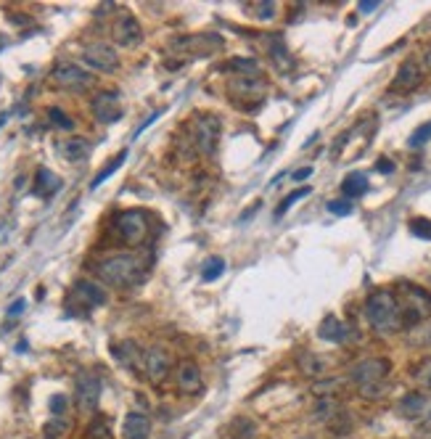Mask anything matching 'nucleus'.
Segmentation results:
<instances>
[{
	"label": "nucleus",
	"mask_w": 431,
	"mask_h": 439,
	"mask_svg": "<svg viewBox=\"0 0 431 439\" xmlns=\"http://www.w3.org/2000/svg\"><path fill=\"white\" fill-rule=\"evenodd\" d=\"M270 58L276 61L278 69H291V56H289V51L283 48V43H280V40H276V43L270 45Z\"/></svg>",
	"instance_id": "28"
},
{
	"label": "nucleus",
	"mask_w": 431,
	"mask_h": 439,
	"mask_svg": "<svg viewBox=\"0 0 431 439\" xmlns=\"http://www.w3.org/2000/svg\"><path fill=\"white\" fill-rule=\"evenodd\" d=\"M254 14H257V19H273L276 17V6L273 3H259V6H254Z\"/></svg>",
	"instance_id": "38"
},
{
	"label": "nucleus",
	"mask_w": 431,
	"mask_h": 439,
	"mask_svg": "<svg viewBox=\"0 0 431 439\" xmlns=\"http://www.w3.org/2000/svg\"><path fill=\"white\" fill-rule=\"evenodd\" d=\"M310 175H312V167H299L294 172V180H307Z\"/></svg>",
	"instance_id": "43"
},
{
	"label": "nucleus",
	"mask_w": 431,
	"mask_h": 439,
	"mask_svg": "<svg viewBox=\"0 0 431 439\" xmlns=\"http://www.w3.org/2000/svg\"><path fill=\"white\" fill-rule=\"evenodd\" d=\"M193 138H196V149L201 153H207V156H212L214 149H217V140H220V119L214 117V114L199 117L196 119Z\"/></svg>",
	"instance_id": "6"
},
{
	"label": "nucleus",
	"mask_w": 431,
	"mask_h": 439,
	"mask_svg": "<svg viewBox=\"0 0 431 439\" xmlns=\"http://www.w3.org/2000/svg\"><path fill=\"white\" fill-rule=\"evenodd\" d=\"M421 67L415 64L413 58L410 61H405L402 67H399V72L395 74V80H392V90H397V93H408V90H415L418 85H421Z\"/></svg>",
	"instance_id": "15"
},
{
	"label": "nucleus",
	"mask_w": 431,
	"mask_h": 439,
	"mask_svg": "<svg viewBox=\"0 0 431 439\" xmlns=\"http://www.w3.org/2000/svg\"><path fill=\"white\" fill-rule=\"evenodd\" d=\"M24 307H27V302H24V299H19V302H14L11 307H8V315H11V318H14V315H21V312H24Z\"/></svg>",
	"instance_id": "41"
},
{
	"label": "nucleus",
	"mask_w": 431,
	"mask_h": 439,
	"mask_svg": "<svg viewBox=\"0 0 431 439\" xmlns=\"http://www.w3.org/2000/svg\"><path fill=\"white\" fill-rule=\"evenodd\" d=\"M170 371H173V355H170L164 347L154 344L151 350L143 352V373H146V378H148L154 387H162V384L167 381Z\"/></svg>",
	"instance_id": "4"
},
{
	"label": "nucleus",
	"mask_w": 431,
	"mask_h": 439,
	"mask_svg": "<svg viewBox=\"0 0 431 439\" xmlns=\"http://www.w3.org/2000/svg\"><path fill=\"white\" fill-rule=\"evenodd\" d=\"M307 193H312L310 188H296V191H294L291 196H286V199H283V202L278 204V209H276V220H280V217H283V215H286V212H289V209H291L294 204H296V202H302V199H305V196H307Z\"/></svg>",
	"instance_id": "27"
},
{
	"label": "nucleus",
	"mask_w": 431,
	"mask_h": 439,
	"mask_svg": "<svg viewBox=\"0 0 431 439\" xmlns=\"http://www.w3.org/2000/svg\"><path fill=\"white\" fill-rule=\"evenodd\" d=\"M410 233L418 238H426L431 241V220L426 217H413L410 220Z\"/></svg>",
	"instance_id": "31"
},
{
	"label": "nucleus",
	"mask_w": 431,
	"mask_h": 439,
	"mask_svg": "<svg viewBox=\"0 0 431 439\" xmlns=\"http://www.w3.org/2000/svg\"><path fill=\"white\" fill-rule=\"evenodd\" d=\"M51 80L58 87H64V90H85L93 85V77H90V72H85L82 67H77V64H58V67L51 72Z\"/></svg>",
	"instance_id": "7"
},
{
	"label": "nucleus",
	"mask_w": 431,
	"mask_h": 439,
	"mask_svg": "<svg viewBox=\"0 0 431 439\" xmlns=\"http://www.w3.org/2000/svg\"><path fill=\"white\" fill-rule=\"evenodd\" d=\"M117 233L127 246H138L148 236V217L140 209H127L117 217Z\"/></svg>",
	"instance_id": "3"
},
{
	"label": "nucleus",
	"mask_w": 431,
	"mask_h": 439,
	"mask_svg": "<svg viewBox=\"0 0 431 439\" xmlns=\"http://www.w3.org/2000/svg\"><path fill=\"white\" fill-rule=\"evenodd\" d=\"M61 153H64L69 162H82V159H87V153H90V140H85V138H69V140L61 143Z\"/></svg>",
	"instance_id": "22"
},
{
	"label": "nucleus",
	"mask_w": 431,
	"mask_h": 439,
	"mask_svg": "<svg viewBox=\"0 0 431 439\" xmlns=\"http://www.w3.org/2000/svg\"><path fill=\"white\" fill-rule=\"evenodd\" d=\"M376 8H379V3H376V0H362L360 3L362 14H371V11H376Z\"/></svg>",
	"instance_id": "42"
},
{
	"label": "nucleus",
	"mask_w": 431,
	"mask_h": 439,
	"mask_svg": "<svg viewBox=\"0 0 431 439\" xmlns=\"http://www.w3.org/2000/svg\"><path fill=\"white\" fill-rule=\"evenodd\" d=\"M328 212H333V215H349V212H352V202H346V199L328 202Z\"/></svg>",
	"instance_id": "37"
},
{
	"label": "nucleus",
	"mask_w": 431,
	"mask_h": 439,
	"mask_svg": "<svg viewBox=\"0 0 431 439\" xmlns=\"http://www.w3.org/2000/svg\"><path fill=\"white\" fill-rule=\"evenodd\" d=\"M175 381H177V389L183 394H199L201 387H204V378H201V371L193 360H186L177 365V373H175Z\"/></svg>",
	"instance_id": "13"
},
{
	"label": "nucleus",
	"mask_w": 431,
	"mask_h": 439,
	"mask_svg": "<svg viewBox=\"0 0 431 439\" xmlns=\"http://www.w3.org/2000/svg\"><path fill=\"white\" fill-rule=\"evenodd\" d=\"M124 159H127V151H120V153H117V156H114V159H111V162H109V164H106V167L101 169V172H98L96 178H93V183H90V188H98L101 183H106V180H109V178H111V175H114V172H117V169H120L122 164H124Z\"/></svg>",
	"instance_id": "25"
},
{
	"label": "nucleus",
	"mask_w": 431,
	"mask_h": 439,
	"mask_svg": "<svg viewBox=\"0 0 431 439\" xmlns=\"http://www.w3.org/2000/svg\"><path fill=\"white\" fill-rule=\"evenodd\" d=\"M392 371V363L386 357H368V360H360L352 371H349V378L357 384V387H371V384H381Z\"/></svg>",
	"instance_id": "5"
},
{
	"label": "nucleus",
	"mask_w": 431,
	"mask_h": 439,
	"mask_svg": "<svg viewBox=\"0 0 431 439\" xmlns=\"http://www.w3.org/2000/svg\"><path fill=\"white\" fill-rule=\"evenodd\" d=\"M5 119H8V114H0V127L5 125Z\"/></svg>",
	"instance_id": "45"
},
{
	"label": "nucleus",
	"mask_w": 431,
	"mask_h": 439,
	"mask_svg": "<svg viewBox=\"0 0 431 439\" xmlns=\"http://www.w3.org/2000/svg\"><path fill=\"white\" fill-rule=\"evenodd\" d=\"M64 434H67V421H61V418L48 421L45 423V429H43V437L45 439H61Z\"/></svg>",
	"instance_id": "32"
},
{
	"label": "nucleus",
	"mask_w": 431,
	"mask_h": 439,
	"mask_svg": "<svg viewBox=\"0 0 431 439\" xmlns=\"http://www.w3.org/2000/svg\"><path fill=\"white\" fill-rule=\"evenodd\" d=\"M426 140H431V122H426V125H421V127L415 130L413 136H410V140H408V143H410L413 149H418V146H423Z\"/></svg>",
	"instance_id": "35"
},
{
	"label": "nucleus",
	"mask_w": 431,
	"mask_h": 439,
	"mask_svg": "<svg viewBox=\"0 0 431 439\" xmlns=\"http://www.w3.org/2000/svg\"><path fill=\"white\" fill-rule=\"evenodd\" d=\"M223 69L239 72V77H259V64L254 58H230L228 64H223Z\"/></svg>",
	"instance_id": "24"
},
{
	"label": "nucleus",
	"mask_w": 431,
	"mask_h": 439,
	"mask_svg": "<svg viewBox=\"0 0 431 439\" xmlns=\"http://www.w3.org/2000/svg\"><path fill=\"white\" fill-rule=\"evenodd\" d=\"M111 34H114V40L124 45V48H135L140 40H143V30H140L138 19L133 17V14H127V11H122L117 21H114V27H111Z\"/></svg>",
	"instance_id": "9"
},
{
	"label": "nucleus",
	"mask_w": 431,
	"mask_h": 439,
	"mask_svg": "<svg viewBox=\"0 0 431 439\" xmlns=\"http://www.w3.org/2000/svg\"><path fill=\"white\" fill-rule=\"evenodd\" d=\"M58 188H61V178H56L51 169H45V167L37 169V175H35V193L37 196L48 199V196H53Z\"/></svg>",
	"instance_id": "20"
},
{
	"label": "nucleus",
	"mask_w": 431,
	"mask_h": 439,
	"mask_svg": "<svg viewBox=\"0 0 431 439\" xmlns=\"http://www.w3.org/2000/svg\"><path fill=\"white\" fill-rule=\"evenodd\" d=\"M82 58H85L87 67L98 69V72H114L120 67V56L109 43H90L82 53Z\"/></svg>",
	"instance_id": "8"
},
{
	"label": "nucleus",
	"mask_w": 431,
	"mask_h": 439,
	"mask_svg": "<svg viewBox=\"0 0 431 439\" xmlns=\"http://www.w3.org/2000/svg\"><path fill=\"white\" fill-rule=\"evenodd\" d=\"M429 397L423 394V392H408L399 403H397V413L402 416V418H410V421H415V418H421L426 410H429Z\"/></svg>",
	"instance_id": "14"
},
{
	"label": "nucleus",
	"mask_w": 431,
	"mask_h": 439,
	"mask_svg": "<svg viewBox=\"0 0 431 439\" xmlns=\"http://www.w3.org/2000/svg\"><path fill=\"white\" fill-rule=\"evenodd\" d=\"M111 352H114V357L120 360L124 368H130V371H140V365H143V352L138 350V344H135V341H120V344H114V347H111Z\"/></svg>",
	"instance_id": "17"
},
{
	"label": "nucleus",
	"mask_w": 431,
	"mask_h": 439,
	"mask_svg": "<svg viewBox=\"0 0 431 439\" xmlns=\"http://www.w3.org/2000/svg\"><path fill=\"white\" fill-rule=\"evenodd\" d=\"M64 410H67V397H64V394H56V397H51V413L61 416Z\"/></svg>",
	"instance_id": "39"
},
{
	"label": "nucleus",
	"mask_w": 431,
	"mask_h": 439,
	"mask_svg": "<svg viewBox=\"0 0 431 439\" xmlns=\"http://www.w3.org/2000/svg\"><path fill=\"white\" fill-rule=\"evenodd\" d=\"M87 439H111V429L106 426L104 418H96L87 429Z\"/></svg>",
	"instance_id": "33"
},
{
	"label": "nucleus",
	"mask_w": 431,
	"mask_h": 439,
	"mask_svg": "<svg viewBox=\"0 0 431 439\" xmlns=\"http://www.w3.org/2000/svg\"><path fill=\"white\" fill-rule=\"evenodd\" d=\"M230 93L233 96H243V98H262L265 83L259 77H236L230 83Z\"/></svg>",
	"instance_id": "19"
},
{
	"label": "nucleus",
	"mask_w": 431,
	"mask_h": 439,
	"mask_svg": "<svg viewBox=\"0 0 431 439\" xmlns=\"http://www.w3.org/2000/svg\"><path fill=\"white\" fill-rule=\"evenodd\" d=\"M426 429H431V410H429V418H426Z\"/></svg>",
	"instance_id": "46"
},
{
	"label": "nucleus",
	"mask_w": 431,
	"mask_h": 439,
	"mask_svg": "<svg viewBox=\"0 0 431 439\" xmlns=\"http://www.w3.org/2000/svg\"><path fill=\"white\" fill-rule=\"evenodd\" d=\"M302 439H310V437H302Z\"/></svg>",
	"instance_id": "47"
},
{
	"label": "nucleus",
	"mask_w": 431,
	"mask_h": 439,
	"mask_svg": "<svg viewBox=\"0 0 431 439\" xmlns=\"http://www.w3.org/2000/svg\"><path fill=\"white\" fill-rule=\"evenodd\" d=\"M48 119H51L56 127H61V130H71V127H74L71 117H67V114H64V111H61L58 106H53L51 111H48Z\"/></svg>",
	"instance_id": "34"
},
{
	"label": "nucleus",
	"mask_w": 431,
	"mask_h": 439,
	"mask_svg": "<svg viewBox=\"0 0 431 439\" xmlns=\"http://www.w3.org/2000/svg\"><path fill=\"white\" fill-rule=\"evenodd\" d=\"M415 378H418V384L431 387V360H423V363L415 368Z\"/></svg>",
	"instance_id": "36"
},
{
	"label": "nucleus",
	"mask_w": 431,
	"mask_h": 439,
	"mask_svg": "<svg viewBox=\"0 0 431 439\" xmlns=\"http://www.w3.org/2000/svg\"><path fill=\"white\" fill-rule=\"evenodd\" d=\"M124 439H148L151 437V418L146 413H127L122 423Z\"/></svg>",
	"instance_id": "16"
},
{
	"label": "nucleus",
	"mask_w": 431,
	"mask_h": 439,
	"mask_svg": "<svg viewBox=\"0 0 431 439\" xmlns=\"http://www.w3.org/2000/svg\"><path fill=\"white\" fill-rule=\"evenodd\" d=\"M299 368L307 376H320V373L326 371V363L318 355H312V352H305V355H299Z\"/></svg>",
	"instance_id": "26"
},
{
	"label": "nucleus",
	"mask_w": 431,
	"mask_h": 439,
	"mask_svg": "<svg viewBox=\"0 0 431 439\" xmlns=\"http://www.w3.org/2000/svg\"><path fill=\"white\" fill-rule=\"evenodd\" d=\"M423 64H426V69H431V48L426 51V56H423Z\"/></svg>",
	"instance_id": "44"
},
{
	"label": "nucleus",
	"mask_w": 431,
	"mask_h": 439,
	"mask_svg": "<svg viewBox=\"0 0 431 439\" xmlns=\"http://www.w3.org/2000/svg\"><path fill=\"white\" fill-rule=\"evenodd\" d=\"M365 315H368V323L379 331V334H395L402 328V315H399V302L392 291L381 288V291H373L365 302Z\"/></svg>",
	"instance_id": "2"
},
{
	"label": "nucleus",
	"mask_w": 431,
	"mask_h": 439,
	"mask_svg": "<svg viewBox=\"0 0 431 439\" xmlns=\"http://www.w3.org/2000/svg\"><path fill=\"white\" fill-rule=\"evenodd\" d=\"M228 431H230V439H254L257 437V423L246 416H239V418H233Z\"/></svg>",
	"instance_id": "23"
},
{
	"label": "nucleus",
	"mask_w": 431,
	"mask_h": 439,
	"mask_svg": "<svg viewBox=\"0 0 431 439\" xmlns=\"http://www.w3.org/2000/svg\"><path fill=\"white\" fill-rule=\"evenodd\" d=\"M365 191H368V178H365L362 172H349L344 180H342V193L346 196V202L362 196Z\"/></svg>",
	"instance_id": "21"
},
{
	"label": "nucleus",
	"mask_w": 431,
	"mask_h": 439,
	"mask_svg": "<svg viewBox=\"0 0 431 439\" xmlns=\"http://www.w3.org/2000/svg\"><path fill=\"white\" fill-rule=\"evenodd\" d=\"M376 169L384 172V175H389V172H395V162H389V159H379V162H376Z\"/></svg>",
	"instance_id": "40"
},
{
	"label": "nucleus",
	"mask_w": 431,
	"mask_h": 439,
	"mask_svg": "<svg viewBox=\"0 0 431 439\" xmlns=\"http://www.w3.org/2000/svg\"><path fill=\"white\" fill-rule=\"evenodd\" d=\"M93 117L98 119V122H104V125H111V122H117V119L122 117L120 96H117V93H111V90H104V93H98V96L93 98Z\"/></svg>",
	"instance_id": "11"
},
{
	"label": "nucleus",
	"mask_w": 431,
	"mask_h": 439,
	"mask_svg": "<svg viewBox=\"0 0 431 439\" xmlns=\"http://www.w3.org/2000/svg\"><path fill=\"white\" fill-rule=\"evenodd\" d=\"M71 302L82 304L85 310H93V307L106 304V291L93 281H77L71 288Z\"/></svg>",
	"instance_id": "12"
},
{
	"label": "nucleus",
	"mask_w": 431,
	"mask_h": 439,
	"mask_svg": "<svg viewBox=\"0 0 431 439\" xmlns=\"http://www.w3.org/2000/svg\"><path fill=\"white\" fill-rule=\"evenodd\" d=\"M318 336L323 339V341H331V344H344L349 331H346V325L339 321L336 315H328V318H323V323L318 325Z\"/></svg>",
	"instance_id": "18"
},
{
	"label": "nucleus",
	"mask_w": 431,
	"mask_h": 439,
	"mask_svg": "<svg viewBox=\"0 0 431 439\" xmlns=\"http://www.w3.org/2000/svg\"><path fill=\"white\" fill-rule=\"evenodd\" d=\"M339 387H342V381H336V378H326V381H318V384L312 387V392H315L318 397L328 400L331 394H336V392H339Z\"/></svg>",
	"instance_id": "30"
},
{
	"label": "nucleus",
	"mask_w": 431,
	"mask_h": 439,
	"mask_svg": "<svg viewBox=\"0 0 431 439\" xmlns=\"http://www.w3.org/2000/svg\"><path fill=\"white\" fill-rule=\"evenodd\" d=\"M74 389H77V405H80V410H96L98 400H101V378L96 373H80Z\"/></svg>",
	"instance_id": "10"
},
{
	"label": "nucleus",
	"mask_w": 431,
	"mask_h": 439,
	"mask_svg": "<svg viewBox=\"0 0 431 439\" xmlns=\"http://www.w3.org/2000/svg\"><path fill=\"white\" fill-rule=\"evenodd\" d=\"M96 275L109 283V286H133L138 283L140 275H143V262H140L138 254H130V252H122V254H111L101 259L96 265Z\"/></svg>",
	"instance_id": "1"
},
{
	"label": "nucleus",
	"mask_w": 431,
	"mask_h": 439,
	"mask_svg": "<svg viewBox=\"0 0 431 439\" xmlns=\"http://www.w3.org/2000/svg\"><path fill=\"white\" fill-rule=\"evenodd\" d=\"M223 272H225V259L212 257L207 265H204V270H201V278H204V281H214V278H220Z\"/></svg>",
	"instance_id": "29"
}]
</instances>
